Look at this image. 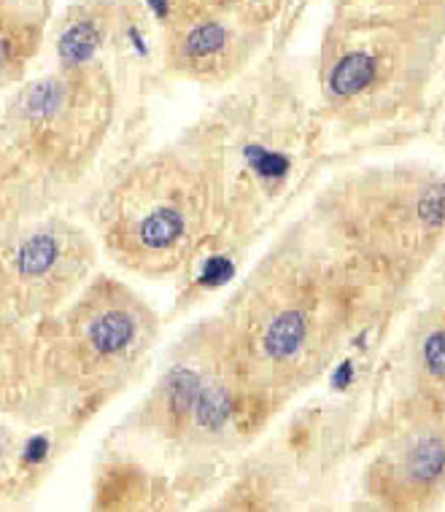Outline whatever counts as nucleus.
Here are the masks:
<instances>
[{"label":"nucleus","mask_w":445,"mask_h":512,"mask_svg":"<svg viewBox=\"0 0 445 512\" xmlns=\"http://www.w3.org/2000/svg\"><path fill=\"white\" fill-rule=\"evenodd\" d=\"M348 512H381V510H378L375 504H370V502H367V499H365V502L351 504V507H348Z\"/></svg>","instance_id":"nucleus-16"},{"label":"nucleus","mask_w":445,"mask_h":512,"mask_svg":"<svg viewBox=\"0 0 445 512\" xmlns=\"http://www.w3.org/2000/svg\"><path fill=\"white\" fill-rule=\"evenodd\" d=\"M200 512H292V502L278 472L249 467Z\"/></svg>","instance_id":"nucleus-13"},{"label":"nucleus","mask_w":445,"mask_h":512,"mask_svg":"<svg viewBox=\"0 0 445 512\" xmlns=\"http://www.w3.org/2000/svg\"><path fill=\"white\" fill-rule=\"evenodd\" d=\"M440 38L338 17L321 49V92L340 122L356 127L392 122L427 95Z\"/></svg>","instance_id":"nucleus-6"},{"label":"nucleus","mask_w":445,"mask_h":512,"mask_svg":"<svg viewBox=\"0 0 445 512\" xmlns=\"http://www.w3.org/2000/svg\"><path fill=\"white\" fill-rule=\"evenodd\" d=\"M311 219L346 254L408 289L443 246V170L424 162L351 170L321 192Z\"/></svg>","instance_id":"nucleus-4"},{"label":"nucleus","mask_w":445,"mask_h":512,"mask_svg":"<svg viewBox=\"0 0 445 512\" xmlns=\"http://www.w3.org/2000/svg\"><path fill=\"white\" fill-rule=\"evenodd\" d=\"M445 0H338V17L370 19L408 27L427 36H443Z\"/></svg>","instance_id":"nucleus-14"},{"label":"nucleus","mask_w":445,"mask_h":512,"mask_svg":"<svg viewBox=\"0 0 445 512\" xmlns=\"http://www.w3.org/2000/svg\"><path fill=\"white\" fill-rule=\"evenodd\" d=\"M98 240L60 213L0 238V324L30 327L73 300L95 275Z\"/></svg>","instance_id":"nucleus-7"},{"label":"nucleus","mask_w":445,"mask_h":512,"mask_svg":"<svg viewBox=\"0 0 445 512\" xmlns=\"http://www.w3.org/2000/svg\"><path fill=\"white\" fill-rule=\"evenodd\" d=\"M52 453V432L27 429L0 413V496L22 494L36 483Z\"/></svg>","instance_id":"nucleus-11"},{"label":"nucleus","mask_w":445,"mask_h":512,"mask_svg":"<svg viewBox=\"0 0 445 512\" xmlns=\"http://www.w3.org/2000/svg\"><path fill=\"white\" fill-rule=\"evenodd\" d=\"M165 480L133 461H108L95 480V512H152Z\"/></svg>","instance_id":"nucleus-12"},{"label":"nucleus","mask_w":445,"mask_h":512,"mask_svg":"<svg viewBox=\"0 0 445 512\" xmlns=\"http://www.w3.org/2000/svg\"><path fill=\"white\" fill-rule=\"evenodd\" d=\"M405 292L332 243L311 213L251 267L222 318L243 378L284 405Z\"/></svg>","instance_id":"nucleus-1"},{"label":"nucleus","mask_w":445,"mask_h":512,"mask_svg":"<svg viewBox=\"0 0 445 512\" xmlns=\"http://www.w3.org/2000/svg\"><path fill=\"white\" fill-rule=\"evenodd\" d=\"M49 0H0V92L22 84L41 52Z\"/></svg>","instance_id":"nucleus-10"},{"label":"nucleus","mask_w":445,"mask_h":512,"mask_svg":"<svg viewBox=\"0 0 445 512\" xmlns=\"http://www.w3.org/2000/svg\"><path fill=\"white\" fill-rule=\"evenodd\" d=\"M230 219L222 146H170L143 157L100 200L95 227L116 265L143 278L187 270Z\"/></svg>","instance_id":"nucleus-3"},{"label":"nucleus","mask_w":445,"mask_h":512,"mask_svg":"<svg viewBox=\"0 0 445 512\" xmlns=\"http://www.w3.org/2000/svg\"><path fill=\"white\" fill-rule=\"evenodd\" d=\"M365 499L381 512H440L445 499V410L402 421L365 469Z\"/></svg>","instance_id":"nucleus-8"},{"label":"nucleus","mask_w":445,"mask_h":512,"mask_svg":"<svg viewBox=\"0 0 445 512\" xmlns=\"http://www.w3.org/2000/svg\"><path fill=\"white\" fill-rule=\"evenodd\" d=\"M108 17L98 6H76L63 17L57 30V57L60 65H92L103 38H106Z\"/></svg>","instance_id":"nucleus-15"},{"label":"nucleus","mask_w":445,"mask_h":512,"mask_svg":"<svg viewBox=\"0 0 445 512\" xmlns=\"http://www.w3.org/2000/svg\"><path fill=\"white\" fill-rule=\"evenodd\" d=\"M257 27L211 11H170L168 62L195 81H227L249 62Z\"/></svg>","instance_id":"nucleus-9"},{"label":"nucleus","mask_w":445,"mask_h":512,"mask_svg":"<svg viewBox=\"0 0 445 512\" xmlns=\"http://www.w3.org/2000/svg\"><path fill=\"white\" fill-rule=\"evenodd\" d=\"M157 340V316L127 283L92 275L63 308L22 329L0 413L65 432L133 378Z\"/></svg>","instance_id":"nucleus-2"},{"label":"nucleus","mask_w":445,"mask_h":512,"mask_svg":"<svg viewBox=\"0 0 445 512\" xmlns=\"http://www.w3.org/2000/svg\"><path fill=\"white\" fill-rule=\"evenodd\" d=\"M141 407L146 432L187 451L249 437L278 410L243 378L222 316L181 340L173 362Z\"/></svg>","instance_id":"nucleus-5"}]
</instances>
